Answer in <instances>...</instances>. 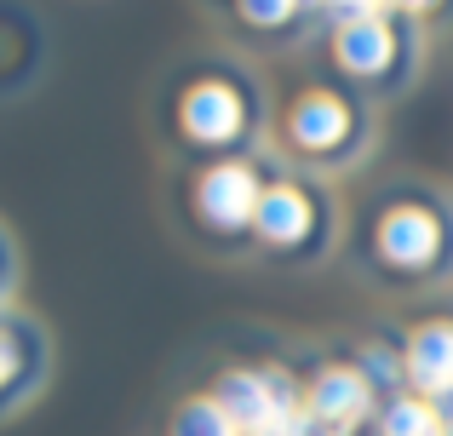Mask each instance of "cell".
Instances as JSON below:
<instances>
[{
    "mask_svg": "<svg viewBox=\"0 0 453 436\" xmlns=\"http://www.w3.org/2000/svg\"><path fill=\"white\" fill-rule=\"evenodd\" d=\"M293 11H299V0H242V18L258 23V29H276V23H288Z\"/></svg>",
    "mask_w": 453,
    "mask_h": 436,
    "instance_id": "obj_14",
    "label": "cell"
},
{
    "mask_svg": "<svg viewBox=\"0 0 453 436\" xmlns=\"http://www.w3.org/2000/svg\"><path fill=\"white\" fill-rule=\"evenodd\" d=\"M373 402H379V391L367 385V373L356 368V362H327V368H316L310 385H304V414L333 436L362 431L367 419H373Z\"/></svg>",
    "mask_w": 453,
    "mask_h": 436,
    "instance_id": "obj_3",
    "label": "cell"
},
{
    "mask_svg": "<svg viewBox=\"0 0 453 436\" xmlns=\"http://www.w3.org/2000/svg\"><path fill=\"white\" fill-rule=\"evenodd\" d=\"M258 195H265V179H258L247 161H212V167L196 179L189 202H196V218L207 224V230L242 235V230H253Z\"/></svg>",
    "mask_w": 453,
    "mask_h": 436,
    "instance_id": "obj_2",
    "label": "cell"
},
{
    "mask_svg": "<svg viewBox=\"0 0 453 436\" xmlns=\"http://www.w3.org/2000/svg\"><path fill=\"white\" fill-rule=\"evenodd\" d=\"M431 408H436V425H442V436H453V385L431 396Z\"/></svg>",
    "mask_w": 453,
    "mask_h": 436,
    "instance_id": "obj_16",
    "label": "cell"
},
{
    "mask_svg": "<svg viewBox=\"0 0 453 436\" xmlns=\"http://www.w3.org/2000/svg\"><path fill=\"white\" fill-rule=\"evenodd\" d=\"M373 436H442L431 396H419V391L385 396V402H379V414H373Z\"/></svg>",
    "mask_w": 453,
    "mask_h": 436,
    "instance_id": "obj_10",
    "label": "cell"
},
{
    "mask_svg": "<svg viewBox=\"0 0 453 436\" xmlns=\"http://www.w3.org/2000/svg\"><path fill=\"white\" fill-rule=\"evenodd\" d=\"M23 356H29V345H23V333H12V327L0 322V408H6L12 385L23 379Z\"/></svg>",
    "mask_w": 453,
    "mask_h": 436,
    "instance_id": "obj_13",
    "label": "cell"
},
{
    "mask_svg": "<svg viewBox=\"0 0 453 436\" xmlns=\"http://www.w3.org/2000/svg\"><path fill=\"white\" fill-rule=\"evenodd\" d=\"M316 224H321V202L304 190V184H293V179L265 184L258 213H253V235L270 247V253H293V247H304L310 235H316Z\"/></svg>",
    "mask_w": 453,
    "mask_h": 436,
    "instance_id": "obj_6",
    "label": "cell"
},
{
    "mask_svg": "<svg viewBox=\"0 0 453 436\" xmlns=\"http://www.w3.org/2000/svg\"><path fill=\"white\" fill-rule=\"evenodd\" d=\"M166 436H242L235 431V419L219 408V396H184V402L173 408V419H166Z\"/></svg>",
    "mask_w": 453,
    "mask_h": 436,
    "instance_id": "obj_11",
    "label": "cell"
},
{
    "mask_svg": "<svg viewBox=\"0 0 453 436\" xmlns=\"http://www.w3.org/2000/svg\"><path fill=\"white\" fill-rule=\"evenodd\" d=\"M178 133L196 149H230L247 133V98L230 80H196L178 98Z\"/></svg>",
    "mask_w": 453,
    "mask_h": 436,
    "instance_id": "obj_4",
    "label": "cell"
},
{
    "mask_svg": "<svg viewBox=\"0 0 453 436\" xmlns=\"http://www.w3.org/2000/svg\"><path fill=\"white\" fill-rule=\"evenodd\" d=\"M402 368H408V385L419 396H436L453 385V322L436 316V322H419L402 345Z\"/></svg>",
    "mask_w": 453,
    "mask_h": 436,
    "instance_id": "obj_8",
    "label": "cell"
},
{
    "mask_svg": "<svg viewBox=\"0 0 453 436\" xmlns=\"http://www.w3.org/2000/svg\"><path fill=\"white\" fill-rule=\"evenodd\" d=\"M356 368L367 373V385L379 391V402H385V396H402V385H408L402 350H390V345H362V362H356Z\"/></svg>",
    "mask_w": 453,
    "mask_h": 436,
    "instance_id": "obj_12",
    "label": "cell"
},
{
    "mask_svg": "<svg viewBox=\"0 0 453 436\" xmlns=\"http://www.w3.org/2000/svg\"><path fill=\"white\" fill-rule=\"evenodd\" d=\"M333 57H339L344 75L379 80V75H390V64H396V29H390L385 18L339 23V34H333Z\"/></svg>",
    "mask_w": 453,
    "mask_h": 436,
    "instance_id": "obj_7",
    "label": "cell"
},
{
    "mask_svg": "<svg viewBox=\"0 0 453 436\" xmlns=\"http://www.w3.org/2000/svg\"><path fill=\"white\" fill-rule=\"evenodd\" d=\"M373 253H379L385 270L425 276V270H436L442 253H448V224L425 202H390L373 224Z\"/></svg>",
    "mask_w": 453,
    "mask_h": 436,
    "instance_id": "obj_1",
    "label": "cell"
},
{
    "mask_svg": "<svg viewBox=\"0 0 453 436\" xmlns=\"http://www.w3.org/2000/svg\"><path fill=\"white\" fill-rule=\"evenodd\" d=\"M212 396H219V408L235 419V431L253 436L258 425H270V419L281 414L276 408V391H270L265 368H224L219 385H212Z\"/></svg>",
    "mask_w": 453,
    "mask_h": 436,
    "instance_id": "obj_9",
    "label": "cell"
},
{
    "mask_svg": "<svg viewBox=\"0 0 453 436\" xmlns=\"http://www.w3.org/2000/svg\"><path fill=\"white\" fill-rule=\"evenodd\" d=\"M288 144L299 149V156L310 161H327L333 149H344L350 144V133H356V110L339 98V92H327V87H310L299 92V98L288 103Z\"/></svg>",
    "mask_w": 453,
    "mask_h": 436,
    "instance_id": "obj_5",
    "label": "cell"
},
{
    "mask_svg": "<svg viewBox=\"0 0 453 436\" xmlns=\"http://www.w3.org/2000/svg\"><path fill=\"white\" fill-rule=\"evenodd\" d=\"M396 11H425V6H436V0H390Z\"/></svg>",
    "mask_w": 453,
    "mask_h": 436,
    "instance_id": "obj_17",
    "label": "cell"
},
{
    "mask_svg": "<svg viewBox=\"0 0 453 436\" xmlns=\"http://www.w3.org/2000/svg\"><path fill=\"white\" fill-rule=\"evenodd\" d=\"M339 11V23H356V18H379V0H327Z\"/></svg>",
    "mask_w": 453,
    "mask_h": 436,
    "instance_id": "obj_15",
    "label": "cell"
}]
</instances>
